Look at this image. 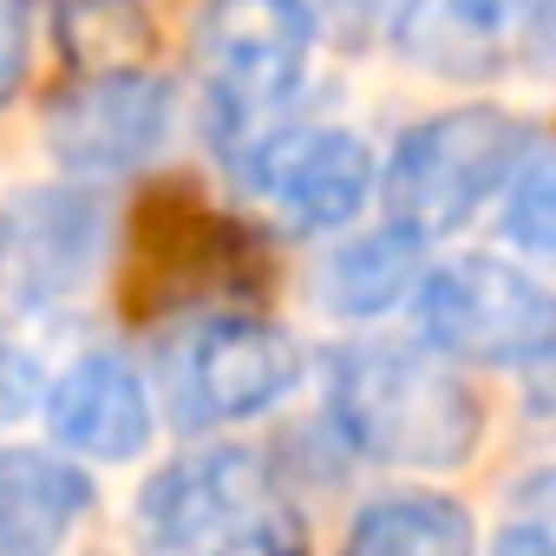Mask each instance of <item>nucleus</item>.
<instances>
[{"label":"nucleus","mask_w":556,"mask_h":556,"mask_svg":"<svg viewBox=\"0 0 556 556\" xmlns=\"http://www.w3.org/2000/svg\"><path fill=\"white\" fill-rule=\"evenodd\" d=\"M328 413L354 452L406 471H452L478 452L484 432L478 393L439 354L400 341L341 348L328 367Z\"/></svg>","instance_id":"obj_1"},{"label":"nucleus","mask_w":556,"mask_h":556,"mask_svg":"<svg viewBox=\"0 0 556 556\" xmlns=\"http://www.w3.org/2000/svg\"><path fill=\"white\" fill-rule=\"evenodd\" d=\"M523 144H530V131L504 105H452L439 118H419L387 157L393 229L426 242V236L471 223V210H484L517 177Z\"/></svg>","instance_id":"obj_2"},{"label":"nucleus","mask_w":556,"mask_h":556,"mask_svg":"<svg viewBox=\"0 0 556 556\" xmlns=\"http://www.w3.org/2000/svg\"><path fill=\"white\" fill-rule=\"evenodd\" d=\"M315 60V14L289 8V0H242V8H216L197 27V73H203V112L210 131L229 151H249L268 138L275 112H282Z\"/></svg>","instance_id":"obj_3"},{"label":"nucleus","mask_w":556,"mask_h":556,"mask_svg":"<svg viewBox=\"0 0 556 556\" xmlns=\"http://www.w3.org/2000/svg\"><path fill=\"white\" fill-rule=\"evenodd\" d=\"M419 341L478 367H543L556 361V295L530 268L497 255H458L413 289Z\"/></svg>","instance_id":"obj_4"},{"label":"nucleus","mask_w":556,"mask_h":556,"mask_svg":"<svg viewBox=\"0 0 556 556\" xmlns=\"http://www.w3.org/2000/svg\"><path fill=\"white\" fill-rule=\"evenodd\" d=\"M112 262V203L86 184H27L0 203V295L21 315L79 302Z\"/></svg>","instance_id":"obj_5"},{"label":"nucleus","mask_w":556,"mask_h":556,"mask_svg":"<svg viewBox=\"0 0 556 556\" xmlns=\"http://www.w3.org/2000/svg\"><path fill=\"white\" fill-rule=\"evenodd\" d=\"M302 380V348L262 315H203L170 341L164 393L177 426H242L282 406Z\"/></svg>","instance_id":"obj_6"},{"label":"nucleus","mask_w":556,"mask_h":556,"mask_svg":"<svg viewBox=\"0 0 556 556\" xmlns=\"http://www.w3.org/2000/svg\"><path fill=\"white\" fill-rule=\"evenodd\" d=\"M177 131V86L144 66H99L79 86H66L47 105V157L66 170V184H105L131 177L164 157Z\"/></svg>","instance_id":"obj_7"},{"label":"nucleus","mask_w":556,"mask_h":556,"mask_svg":"<svg viewBox=\"0 0 556 556\" xmlns=\"http://www.w3.org/2000/svg\"><path fill=\"white\" fill-rule=\"evenodd\" d=\"M268 504V471L249 445H203L144 478L131 504V543L138 556H216Z\"/></svg>","instance_id":"obj_8"},{"label":"nucleus","mask_w":556,"mask_h":556,"mask_svg":"<svg viewBox=\"0 0 556 556\" xmlns=\"http://www.w3.org/2000/svg\"><path fill=\"white\" fill-rule=\"evenodd\" d=\"M242 184L295 236L348 229L374 197V151L348 125H275L249 151H236Z\"/></svg>","instance_id":"obj_9"},{"label":"nucleus","mask_w":556,"mask_h":556,"mask_svg":"<svg viewBox=\"0 0 556 556\" xmlns=\"http://www.w3.org/2000/svg\"><path fill=\"white\" fill-rule=\"evenodd\" d=\"M53 452L73 465H131L157 432V400L118 348L73 354L40 393Z\"/></svg>","instance_id":"obj_10"},{"label":"nucleus","mask_w":556,"mask_h":556,"mask_svg":"<svg viewBox=\"0 0 556 556\" xmlns=\"http://www.w3.org/2000/svg\"><path fill=\"white\" fill-rule=\"evenodd\" d=\"M92 510V471L53 445H0V556H60Z\"/></svg>","instance_id":"obj_11"},{"label":"nucleus","mask_w":556,"mask_h":556,"mask_svg":"<svg viewBox=\"0 0 556 556\" xmlns=\"http://www.w3.org/2000/svg\"><path fill=\"white\" fill-rule=\"evenodd\" d=\"M400 60L439 73V79H491L517 60V8H484V0H426V8L393 14Z\"/></svg>","instance_id":"obj_12"},{"label":"nucleus","mask_w":556,"mask_h":556,"mask_svg":"<svg viewBox=\"0 0 556 556\" xmlns=\"http://www.w3.org/2000/svg\"><path fill=\"white\" fill-rule=\"evenodd\" d=\"M419 262H426V242L387 223V229L348 236V242L321 262L315 295H321V308L341 315V321H374V315H387L393 302H406V295L419 289Z\"/></svg>","instance_id":"obj_13"},{"label":"nucleus","mask_w":556,"mask_h":556,"mask_svg":"<svg viewBox=\"0 0 556 556\" xmlns=\"http://www.w3.org/2000/svg\"><path fill=\"white\" fill-rule=\"evenodd\" d=\"M341 556H478V536L445 491H380L354 510Z\"/></svg>","instance_id":"obj_14"},{"label":"nucleus","mask_w":556,"mask_h":556,"mask_svg":"<svg viewBox=\"0 0 556 556\" xmlns=\"http://www.w3.org/2000/svg\"><path fill=\"white\" fill-rule=\"evenodd\" d=\"M504 236L530 255H556V144L517 164L504 190Z\"/></svg>","instance_id":"obj_15"},{"label":"nucleus","mask_w":556,"mask_h":556,"mask_svg":"<svg viewBox=\"0 0 556 556\" xmlns=\"http://www.w3.org/2000/svg\"><path fill=\"white\" fill-rule=\"evenodd\" d=\"M216 556H308V536H302V523H295V510H282V504H268L262 517H249Z\"/></svg>","instance_id":"obj_16"},{"label":"nucleus","mask_w":556,"mask_h":556,"mask_svg":"<svg viewBox=\"0 0 556 556\" xmlns=\"http://www.w3.org/2000/svg\"><path fill=\"white\" fill-rule=\"evenodd\" d=\"M27 66H34V14L0 0V112H8L27 86Z\"/></svg>","instance_id":"obj_17"},{"label":"nucleus","mask_w":556,"mask_h":556,"mask_svg":"<svg viewBox=\"0 0 556 556\" xmlns=\"http://www.w3.org/2000/svg\"><path fill=\"white\" fill-rule=\"evenodd\" d=\"M40 393H47L40 354H34L27 341H0V426H14Z\"/></svg>","instance_id":"obj_18"},{"label":"nucleus","mask_w":556,"mask_h":556,"mask_svg":"<svg viewBox=\"0 0 556 556\" xmlns=\"http://www.w3.org/2000/svg\"><path fill=\"white\" fill-rule=\"evenodd\" d=\"M510 510H517V530H530L549 556H556V465H536L510 484Z\"/></svg>","instance_id":"obj_19"},{"label":"nucleus","mask_w":556,"mask_h":556,"mask_svg":"<svg viewBox=\"0 0 556 556\" xmlns=\"http://www.w3.org/2000/svg\"><path fill=\"white\" fill-rule=\"evenodd\" d=\"M491 556H549V549H543L530 530H517V523H510V530L497 536V549H491Z\"/></svg>","instance_id":"obj_20"}]
</instances>
